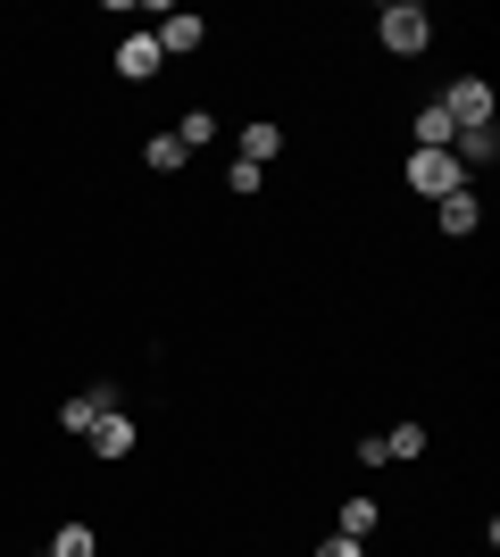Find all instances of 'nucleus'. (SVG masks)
<instances>
[{
	"mask_svg": "<svg viewBox=\"0 0 500 557\" xmlns=\"http://www.w3.org/2000/svg\"><path fill=\"white\" fill-rule=\"evenodd\" d=\"M317 557H367V541H342V533H326V549Z\"/></svg>",
	"mask_w": 500,
	"mask_h": 557,
	"instance_id": "a211bd4d",
	"label": "nucleus"
},
{
	"mask_svg": "<svg viewBox=\"0 0 500 557\" xmlns=\"http://www.w3.org/2000/svg\"><path fill=\"white\" fill-rule=\"evenodd\" d=\"M175 141H184V150H200V141H217V109H192L184 125H175Z\"/></svg>",
	"mask_w": 500,
	"mask_h": 557,
	"instance_id": "dca6fc26",
	"label": "nucleus"
},
{
	"mask_svg": "<svg viewBox=\"0 0 500 557\" xmlns=\"http://www.w3.org/2000/svg\"><path fill=\"white\" fill-rule=\"evenodd\" d=\"M383 458H426V424H392V433H383Z\"/></svg>",
	"mask_w": 500,
	"mask_h": 557,
	"instance_id": "2eb2a0df",
	"label": "nucleus"
},
{
	"mask_svg": "<svg viewBox=\"0 0 500 557\" xmlns=\"http://www.w3.org/2000/svg\"><path fill=\"white\" fill-rule=\"evenodd\" d=\"M408 191H417V200H451V191H467V175H459V159L451 150H408Z\"/></svg>",
	"mask_w": 500,
	"mask_h": 557,
	"instance_id": "f03ea898",
	"label": "nucleus"
},
{
	"mask_svg": "<svg viewBox=\"0 0 500 557\" xmlns=\"http://www.w3.org/2000/svg\"><path fill=\"white\" fill-rule=\"evenodd\" d=\"M42 557H50V549H42Z\"/></svg>",
	"mask_w": 500,
	"mask_h": 557,
	"instance_id": "6ab92c4d",
	"label": "nucleus"
},
{
	"mask_svg": "<svg viewBox=\"0 0 500 557\" xmlns=\"http://www.w3.org/2000/svg\"><path fill=\"white\" fill-rule=\"evenodd\" d=\"M442 116H451V125H492V84H484V75H459V84H442Z\"/></svg>",
	"mask_w": 500,
	"mask_h": 557,
	"instance_id": "7ed1b4c3",
	"label": "nucleus"
},
{
	"mask_svg": "<svg viewBox=\"0 0 500 557\" xmlns=\"http://www.w3.org/2000/svg\"><path fill=\"white\" fill-rule=\"evenodd\" d=\"M451 116H442V100H417V125H408V150H451Z\"/></svg>",
	"mask_w": 500,
	"mask_h": 557,
	"instance_id": "1a4fd4ad",
	"label": "nucleus"
},
{
	"mask_svg": "<svg viewBox=\"0 0 500 557\" xmlns=\"http://www.w3.org/2000/svg\"><path fill=\"white\" fill-rule=\"evenodd\" d=\"M225 184H234V191H242V200H251V191H259V184H267V166H242V159H234V166H225Z\"/></svg>",
	"mask_w": 500,
	"mask_h": 557,
	"instance_id": "f3484780",
	"label": "nucleus"
},
{
	"mask_svg": "<svg viewBox=\"0 0 500 557\" xmlns=\"http://www.w3.org/2000/svg\"><path fill=\"white\" fill-rule=\"evenodd\" d=\"M434 209H442V233H451V242H459V233H476V225H484L476 191H451V200H434Z\"/></svg>",
	"mask_w": 500,
	"mask_h": 557,
	"instance_id": "9b49d317",
	"label": "nucleus"
},
{
	"mask_svg": "<svg viewBox=\"0 0 500 557\" xmlns=\"http://www.w3.org/2000/svg\"><path fill=\"white\" fill-rule=\"evenodd\" d=\"M284 150V125H242V166H267Z\"/></svg>",
	"mask_w": 500,
	"mask_h": 557,
	"instance_id": "f8f14e48",
	"label": "nucleus"
},
{
	"mask_svg": "<svg viewBox=\"0 0 500 557\" xmlns=\"http://www.w3.org/2000/svg\"><path fill=\"white\" fill-rule=\"evenodd\" d=\"M50 557H100V533L93 524H59V533H50Z\"/></svg>",
	"mask_w": 500,
	"mask_h": 557,
	"instance_id": "ddd939ff",
	"label": "nucleus"
},
{
	"mask_svg": "<svg viewBox=\"0 0 500 557\" xmlns=\"http://www.w3.org/2000/svg\"><path fill=\"white\" fill-rule=\"evenodd\" d=\"M109 408H118V392H109V383H100V392H75L68 408H59V433H75V442H84V433H93Z\"/></svg>",
	"mask_w": 500,
	"mask_h": 557,
	"instance_id": "6e6552de",
	"label": "nucleus"
},
{
	"mask_svg": "<svg viewBox=\"0 0 500 557\" xmlns=\"http://www.w3.org/2000/svg\"><path fill=\"white\" fill-rule=\"evenodd\" d=\"M150 34H159V50H167V59H192V50L209 42V17H192V9H167V17L150 25Z\"/></svg>",
	"mask_w": 500,
	"mask_h": 557,
	"instance_id": "423d86ee",
	"label": "nucleus"
},
{
	"mask_svg": "<svg viewBox=\"0 0 500 557\" xmlns=\"http://www.w3.org/2000/svg\"><path fill=\"white\" fill-rule=\"evenodd\" d=\"M451 159H459V175H484V166L500 159V125H459V134H451Z\"/></svg>",
	"mask_w": 500,
	"mask_h": 557,
	"instance_id": "0eeeda50",
	"label": "nucleus"
},
{
	"mask_svg": "<svg viewBox=\"0 0 500 557\" xmlns=\"http://www.w3.org/2000/svg\"><path fill=\"white\" fill-rule=\"evenodd\" d=\"M143 159H150V175H175V166H184L192 150H184L175 134H150V141H143Z\"/></svg>",
	"mask_w": 500,
	"mask_h": 557,
	"instance_id": "4468645a",
	"label": "nucleus"
},
{
	"mask_svg": "<svg viewBox=\"0 0 500 557\" xmlns=\"http://www.w3.org/2000/svg\"><path fill=\"white\" fill-rule=\"evenodd\" d=\"M376 524H383V508L367 499V491H351V499H342V524H333V533H342V541H367Z\"/></svg>",
	"mask_w": 500,
	"mask_h": 557,
	"instance_id": "9d476101",
	"label": "nucleus"
},
{
	"mask_svg": "<svg viewBox=\"0 0 500 557\" xmlns=\"http://www.w3.org/2000/svg\"><path fill=\"white\" fill-rule=\"evenodd\" d=\"M159 67H167L159 34H150V25H134V34L118 42V75H125V84H159Z\"/></svg>",
	"mask_w": 500,
	"mask_h": 557,
	"instance_id": "39448f33",
	"label": "nucleus"
},
{
	"mask_svg": "<svg viewBox=\"0 0 500 557\" xmlns=\"http://www.w3.org/2000/svg\"><path fill=\"white\" fill-rule=\"evenodd\" d=\"M84 442H93V458H100V466H125L134 449H143V424L125 417V408H109V417H100L93 433H84Z\"/></svg>",
	"mask_w": 500,
	"mask_h": 557,
	"instance_id": "20e7f679",
	"label": "nucleus"
},
{
	"mask_svg": "<svg viewBox=\"0 0 500 557\" xmlns=\"http://www.w3.org/2000/svg\"><path fill=\"white\" fill-rule=\"evenodd\" d=\"M376 42L392 50V59H417V50L434 42V17L417 9V0H392V9L376 17Z\"/></svg>",
	"mask_w": 500,
	"mask_h": 557,
	"instance_id": "f257e3e1",
	"label": "nucleus"
}]
</instances>
